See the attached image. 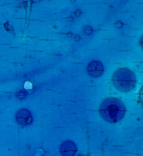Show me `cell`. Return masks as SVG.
Segmentation results:
<instances>
[{
	"instance_id": "cell-1",
	"label": "cell",
	"mask_w": 143,
	"mask_h": 156,
	"mask_svg": "<svg viewBox=\"0 0 143 156\" xmlns=\"http://www.w3.org/2000/svg\"><path fill=\"white\" fill-rule=\"evenodd\" d=\"M99 111L101 117L108 123H117L123 118L126 108L120 100L109 98L101 104Z\"/></svg>"
},
{
	"instance_id": "cell-2",
	"label": "cell",
	"mask_w": 143,
	"mask_h": 156,
	"mask_svg": "<svg viewBox=\"0 0 143 156\" xmlns=\"http://www.w3.org/2000/svg\"><path fill=\"white\" fill-rule=\"evenodd\" d=\"M113 83L119 91H131L135 86L134 74L127 68H120L114 72L113 76Z\"/></svg>"
},
{
	"instance_id": "cell-3",
	"label": "cell",
	"mask_w": 143,
	"mask_h": 156,
	"mask_svg": "<svg viewBox=\"0 0 143 156\" xmlns=\"http://www.w3.org/2000/svg\"><path fill=\"white\" fill-rule=\"evenodd\" d=\"M16 121H17V123L21 126L30 125L32 122V118L30 111L27 109H20L16 113Z\"/></svg>"
},
{
	"instance_id": "cell-4",
	"label": "cell",
	"mask_w": 143,
	"mask_h": 156,
	"mask_svg": "<svg viewBox=\"0 0 143 156\" xmlns=\"http://www.w3.org/2000/svg\"><path fill=\"white\" fill-rule=\"evenodd\" d=\"M60 152L62 156H73L77 152V146L71 141H67L60 147Z\"/></svg>"
},
{
	"instance_id": "cell-5",
	"label": "cell",
	"mask_w": 143,
	"mask_h": 156,
	"mask_svg": "<svg viewBox=\"0 0 143 156\" xmlns=\"http://www.w3.org/2000/svg\"><path fill=\"white\" fill-rule=\"evenodd\" d=\"M104 72V67L99 62H92L88 65V73L92 77H99Z\"/></svg>"
}]
</instances>
